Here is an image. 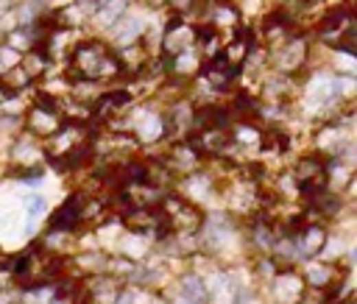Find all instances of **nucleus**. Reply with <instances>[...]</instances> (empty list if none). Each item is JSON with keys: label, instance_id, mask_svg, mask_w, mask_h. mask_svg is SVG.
Here are the masks:
<instances>
[{"label": "nucleus", "instance_id": "7ed1b4c3", "mask_svg": "<svg viewBox=\"0 0 357 304\" xmlns=\"http://www.w3.org/2000/svg\"><path fill=\"white\" fill-rule=\"evenodd\" d=\"M178 293H182V299L187 301H196V304H207L209 301V290H207V282L196 274H187L182 282H178Z\"/></svg>", "mask_w": 357, "mask_h": 304}, {"label": "nucleus", "instance_id": "423d86ee", "mask_svg": "<svg viewBox=\"0 0 357 304\" xmlns=\"http://www.w3.org/2000/svg\"><path fill=\"white\" fill-rule=\"evenodd\" d=\"M176 304H196V301H187V299H178Z\"/></svg>", "mask_w": 357, "mask_h": 304}, {"label": "nucleus", "instance_id": "f03ea898", "mask_svg": "<svg viewBox=\"0 0 357 304\" xmlns=\"http://www.w3.org/2000/svg\"><path fill=\"white\" fill-rule=\"evenodd\" d=\"M81 209H84V198L81 196H70L62 209L51 218V232H73L81 224Z\"/></svg>", "mask_w": 357, "mask_h": 304}, {"label": "nucleus", "instance_id": "39448f33", "mask_svg": "<svg viewBox=\"0 0 357 304\" xmlns=\"http://www.w3.org/2000/svg\"><path fill=\"white\" fill-rule=\"evenodd\" d=\"M51 304H67V301H65V299H62V296H59V299H54V301H51Z\"/></svg>", "mask_w": 357, "mask_h": 304}, {"label": "nucleus", "instance_id": "f257e3e1", "mask_svg": "<svg viewBox=\"0 0 357 304\" xmlns=\"http://www.w3.org/2000/svg\"><path fill=\"white\" fill-rule=\"evenodd\" d=\"M70 67L76 75L81 78H101L109 67L117 70L120 65L112 59V54L101 45V42H84L73 51V59H70Z\"/></svg>", "mask_w": 357, "mask_h": 304}, {"label": "nucleus", "instance_id": "0eeeda50", "mask_svg": "<svg viewBox=\"0 0 357 304\" xmlns=\"http://www.w3.org/2000/svg\"><path fill=\"white\" fill-rule=\"evenodd\" d=\"M93 3H106V0H93Z\"/></svg>", "mask_w": 357, "mask_h": 304}, {"label": "nucleus", "instance_id": "20e7f679", "mask_svg": "<svg viewBox=\"0 0 357 304\" xmlns=\"http://www.w3.org/2000/svg\"><path fill=\"white\" fill-rule=\"evenodd\" d=\"M45 207H48V204H45V198H42V196H31V198L25 201V212H28V224H34V221L39 218V215L45 212Z\"/></svg>", "mask_w": 357, "mask_h": 304}]
</instances>
